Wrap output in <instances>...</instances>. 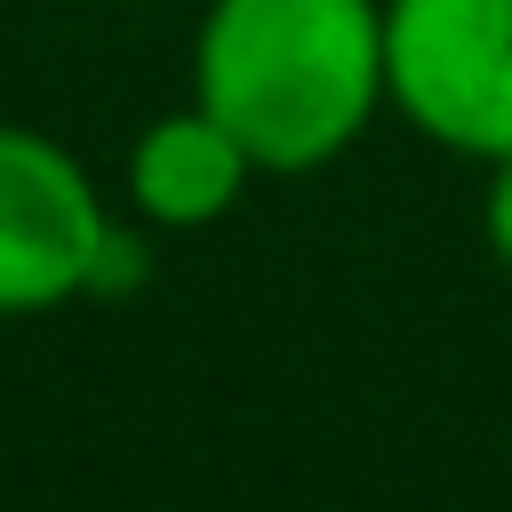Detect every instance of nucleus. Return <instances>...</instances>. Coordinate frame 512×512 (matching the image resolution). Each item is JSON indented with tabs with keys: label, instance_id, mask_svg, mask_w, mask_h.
<instances>
[{
	"label": "nucleus",
	"instance_id": "nucleus-4",
	"mask_svg": "<svg viewBox=\"0 0 512 512\" xmlns=\"http://www.w3.org/2000/svg\"><path fill=\"white\" fill-rule=\"evenodd\" d=\"M256 176L264 168L248 160V144L208 104H176V112L144 120L136 144H128V160H120L128 208L144 224H160V232H208V224H224L248 200Z\"/></svg>",
	"mask_w": 512,
	"mask_h": 512
},
{
	"label": "nucleus",
	"instance_id": "nucleus-5",
	"mask_svg": "<svg viewBox=\"0 0 512 512\" xmlns=\"http://www.w3.org/2000/svg\"><path fill=\"white\" fill-rule=\"evenodd\" d=\"M480 232H488V256L512 272V152L488 160V192H480Z\"/></svg>",
	"mask_w": 512,
	"mask_h": 512
},
{
	"label": "nucleus",
	"instance_id": "nucleus-3",
	"mask_svg": "<svg viewBox=\"0 0 512 512\" xmlns=\"http://www.w3.org/2000/svg\"><path fill=\"white\" fill-rule=\"evenodd\" d=\"M392 112L464 160L512 152V0H384Z\"/></svg>",
	"mask_w": 512,
	"mask_h": 512
},
{
	"label": "nucleus",
	"instance_id": "nucleus-1",
	"mask_svg": "<svg viewBox=\"0 0 512 512\" xmlns=\"http://www.w3.org/2000/svg\"><path fill=\"white\" fill-rule=\"evenodd\" d=\"M192 104H208L264 176L344 160L392 104L384 0H208L192 32Z\"/></svg>",
	"mask_w": 512,
	"mask_h": 512
},
{
	"label": "nucleus",
	"instance_id": "nucleus-2",
	"mask_svg": "<svg viewBox=\"0 0 512 512\" xmlns=\"http://www.w3.org/2000/svg\"><path fill=\"white\" fill-rule=\"evenodd\" d=\"M136 240L112 224L96 176L24 120H0V320H32L112 288Z\"/></svg>",
	"mask_w": 512,
	"mask_h": 512
}]
</instances>
